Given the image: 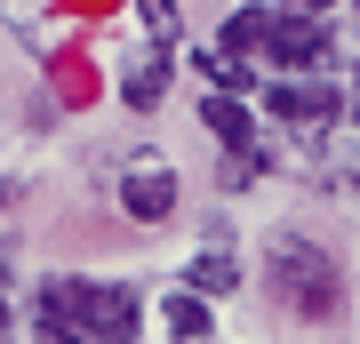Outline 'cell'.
Returning a JSON list of instances; mask_svg holds the SVG:
<instances>
[{"mask_svg": "<svg viewBox=\"0 0 360 344\" xmlns=\"http://www.w3.org/2000/svg\"><path fill=\"white\" fill-rule=\"evenodd\" d=\"M272 296L296 312V320H328L336 305H345V272H336V256L321 241H288L272 248Z\"/></svg>", "mask_w": 360, "mask_h": 344, "instance_id": "obj_1", "label": "cell"}, {"mask_svg": "<svg viewBox=\"0 0 360 344\" xmlns=\"http://www.w3.org/2000/svg\"><path fill=\"white\" fill-rule=\"evenodd\" d=\"M264 104H272V120H288V128H321V120H336V113H345V96H336V89H321V80H281Z\"/></svg>", "mask_w": 360, "mask_h": 344, "instance_id": "obj_2", "label": "cell"}, {"mask_svg": "<svg viewBox=\"0 0 360 344\" xmlns=\"http://www.w3.org/2000/svg\"><path fill=\"white\" fill-rule=\"evenodd\" d=\"M321 49H328V32L312 25V16H272V32H264L272 64H321Z\"/></svg>", "mask_w": 360, "mask_h": 344, "instance_id": "obj_3", "label": "cell"}, {"mask_svg": "<svg viewBox=\"0 0 360 344\" xmlns=\"http://www.w3.org/2000/svg\"><path fill=\"white\" fill-rule=\"evenodd\" d=\"M120 208H129L136 224H160L168 208H176V177H168V168H136V177L120 184Z\"/></svg>", "mask_w": 360, "mask_h": 344, "instance_id": "obj_4", "label": "cell"}, {"mask_svg": "<svg viewBox=\"0 0 360 344\" xmlns=\"http://www.w3.org/2000/svg\"><path fill=\"white\" fill-rule=\"evenodd\" d=\"M89 336L129 344V336H136V296H129V288H96V305H89Z\"/></svg>", "mask_w": 360, "mask_h": 344, "instance_id": "obj_5", "label": "cell"}, {"mask_svg": "<svg viewBox=\"0 0 360 344\" xmlns=\"http://www.w3.org/2000/svg\"><path fill=\"white\" fill-rule=\"evenodd\" d=\"M264 32H272V16L264 8H240L224 25V40H217V56H232V64H248V49H264Z\"/></svg>", "mask_w": 360, "mask_h": 344, "instance_id": "obj_6", "label": "cell"}, {"mask_svg": "<svg viewBox=\"0 0 360 344\" xmlns=\"http://www.w3.org/2000/svg\"><path fill=\"white\" fill-rule=\"evenodd\" d=\"M120 96H129L136 113H153V104L168 96V56H144V64H129V80H120Z\"/></svg>", "mask_w": 360, "mask_h": 344, "instance_id": "obj_7", "label": "cell"}, {"mask_svg": "<svg viewBox=\"0 0 360 344\" xmlns=\"http://www.w3.org/2000/svg\"><path fill=\"white\" fill-rule=\"evenodd\" d=\"M200 120H208V136H217V144H248V113H240V96H208Z\"/></svg>", "mask_w": 360, "mask_h": 344, "instance_id": "obj_8", "label": "cell"}, {"mask_svg": "<svg viewBox=\"0 0 360 344\" xmlns=\"http://www.w3.org/2000/svg\"><path fill=\"white\" fill-rule=\"evenodd\" d=\"M232 281H240V265H232L224 248H208V256H193V296H224Z\"/></svg>", "mask_w": 360, "mask_h": 344, "instance_id": "obj_9", "label": "cell"}, {"mask_svg": "<svg viewBox=\"0 0 360 344\" xmlns=\"http://www.w3.org/2000/svg\"><path fill=\"white\" fill-rule=\"evenodd\" d=\"M168 336H184V344H200V336H208V305H200L193 288L168 296Z\"/></svg>", "mask_w": 360, "mask_h": 344, "instance_id": "obj_10", "label": "cell"}, {"mask_svg": "<svg viewBox=\"0 0 360 344\" xmlns=\"http://www.w3.org/2000/svg\"><path fill=\"white\" fill-rule=\"evenodd\" d=\"M56 96H65V104H89V96H96V72L80 64V49L56 56Z\"/></svg>", "mask_w": 360, "mask_h": 344, "instance_id": "obj_11", "label": "cell"}, {"mask_svg": "<svg viewBox=\"0 0 360 344\" xmlns=\"http://www.w3.org/2000/svg\"><path fill=\"white\" fill-rule=\"evenodd\" d=\"M144 25H153L160 40H176V0H144Z\"/></svg>", "mask_w": 360, "mask_h": 344, "instance_id": "obj_12", "label": "cell"}, {"mask_svg": "<svg viewBox=\"0 0 360 344\" xmlns=\"http://www.w3.org/2000/svg\"><path fill=\"white\" fill-rule=\"evenodd\" d=\"M72 8H89V16H96V8H120V0H72Z\"/></svg>", "mask_w": 360, "mask_h": 344, "instance_id": "obj_13", "label": "cell"}, {"mask_svg": "<svg viewBox=\"0 0 360 344\" xmlns=\"http://www.w3.org/2000/svg\"><path fill=\"white\" fill-rule=\"evenodd\" d=\"M0 329H8V305H0Z\"/></svg>", "mask_w": 360, "mask_h": 344, "instance_id": "obj_14", "label": "cell"}, {"mask_svg": "<svg viewBox=\"0 0 360 344\" xmlns=\"http://www.w3.org/2000/svg\"><path fill=\"white\" fill-rule=\"evenodd\" d=\"M0 272H8V256H0Z\"/></svg>", "mask_w": 360, "mask_h": 344, "instance_id": "obj_15", "label": "cell"}, {"mask_svg": "<svg viewBox=\"0 0 360 344\" xmlns=\"http://www.w3.org/2000/svg\"><path fill=\"white\" fill-rule=\"evenodd\" d=\"M352 113H360V104H352Z\"/></svg>", "mask_w": 360, "mask_h": 344, "instance_id": "obj_16", "label": "cell"}]
</instances>
